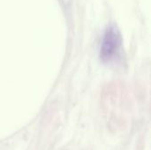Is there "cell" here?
<instances>
[{"label": "cell", "mask_w": 151, "mask_h": 150, "mask_svg": "<svg viewBox=\"0 0 151 150\" xmlns=\"http://www.w3.org/2000/svg\"><path fill=\"white\" fill-rule=\"evenodd\" d=\"M122 39L119 31L115 26H110L103 37L100 57L104 62H111L117 57L121 47Z\"/></svg>", "instance_id": "cell-1"}]
</instances>
